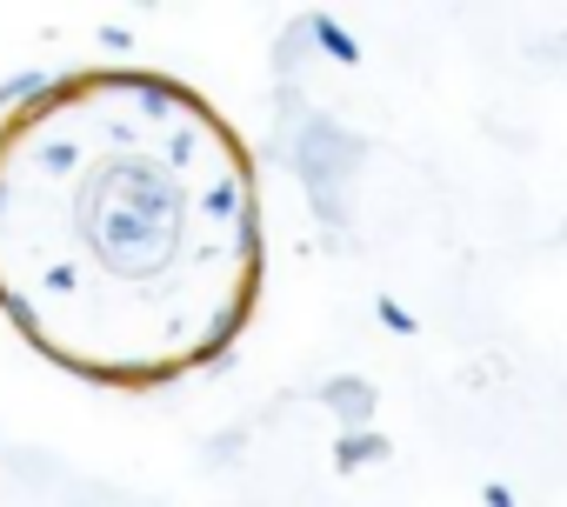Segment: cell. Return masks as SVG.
Wrapping results in <instances>:
<instances>
[{
  "label": "cell",
  "instance_id": "obj_1",
  "mask_svg": "<svg viewBox=\"0 0 567 507\" xmlns=\"http://www.w3.org/2000/svg\"><path fill=\"white\" fill-rule=\"evenodd\" d=\"M267 281L240 127L161 68H74L0 107V314L121 394L227 361Z\"/></svg>",
  "mask_w": 567,
  "mask_h": 507
}]
</instances>
